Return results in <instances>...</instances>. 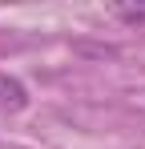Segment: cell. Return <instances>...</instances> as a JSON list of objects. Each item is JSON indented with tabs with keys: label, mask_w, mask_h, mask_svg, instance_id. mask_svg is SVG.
<instances>
[{
	"label": "cell",
	"mask_w": 145,
	"mask_h": 149,
	"mask_svg": "<svg viewBox=\"0 0 145 149\" xmlns=\"http://www.w3.org/2000/svg\"><path fill=\"white\" fill-rule=\"evenodd\" d=\"M113 16L133 24V28H141L145 24V4H113Z\"/></svg>",
	"instance_id": "obj_2"
},
{
	"label": "cell",
	"mask_w": 145,
	"mask_h": 149,
	"mask_svg": "<svg viewBox=\"0 0 145 149\" xmlns=\"http://www.w3.org/2000/svg\"><path fill=\"white\" fill-rule=\"evenodd\" d=\"M0 105H4V109H12V113L28 105V97H24V85H20V81H12V77H0Z\"/></svg>",
	"instance_id": "obj_1"
}]
</instances>
